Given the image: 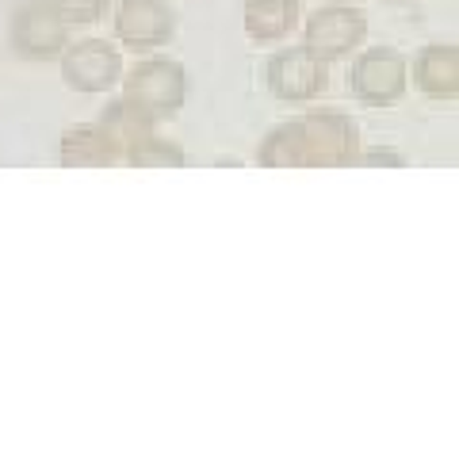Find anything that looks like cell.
Here are the masks:
<instances>
[{
    "label": "cell",
    "instance_id": "1",
    "mask_svg": "<svg viewBox=\"0 0 459 459\" xmlns=\"http://www.w3.org/2000/svg\"><path fill=\"white\" fill-rule=\"evenodd\" d=\"M360 157V126L341 111H303L272 131L256 161L264 169H344Z\"/></svg>",
    "mask_w": 459,
    "mask_h": 459
},
{
    "label": "cell",
    "instance_id": "2",
    "mask_svg": "<svg viewBox=\"0 0 459 459\" xmlns=\"http://www.w3.org/2000/svg\"><path fill=\"white\" fill-rule=\"evenodd\" d=\"M123 96L153 119H172L188 100V74L172 57H146L123 77Z\"/></svg>",
    "mask_w": 459,
    "mask_h": 459
},
{
    "label": "cell",
    "instance_id": "3",
    "mask_svg": "<svg viewBox=\"0 0 459 459\" xmlns=\"http://www.w3.org/2000/svg\"><path fill=\"white\" fill-rule=\"evenodd\" d=\"M406 84H410V62L402 57L394 47H371L352 62V74H349V89L360 104L371 108H386V104H398L406 96Z\"/></svg>",
    "mask_w": 459,
    "mask_h": 459
},
{
    "label": "cell",
    "instance_id": "4",
    "mask_svg": "<svg viewBox=\"0 0 459 459\" xmlns=\"http://www.w3.org/2000/svg\"><path fill=\"white\" fill-rule=\"evenodd\" d=\"M57 57H62V81L74 92L100 96L123 81V54H119V47H111L108 39L65 42V50Z\"/></svg>",
    "mask_w": 459,
    "mask_h": 459
},
{
    "label": "cell",
    "instance_id": "5",
    "mask_svg": "<svg viewBox=\"0 0 459 459\" xmlns=\"http://www.w3.org/2000/svg\"><path fill=\"white\" fill-rule=\"evenodd\" d=\"M264 84L283 104H310V100H318L325 92L329 74L322 57H314L307 47H287L268 57Z\"/></svg>",
    "mask_w": 459,
    "mask_h": 459
},
{
    "label": "cell",
    "instance_id": "6",
    "mask_svg": "<svg viewBox=\"0 0 459 459\" xmlns=\"http://www.w3.org/2000/svg\"><path fill=\"white\" fill-rule=\"evenodd\" d=\"M364 39H368V16L360 8H349V4L318 8L303 27V47L314 57H322L325 65L349 57Z\"/></svg>",
    "mask_w": 459,
    "mask_h": 459
},
{
    "label": "cell",
    "instance_id": "7",
    "mask_svg": "<svg viewBox=\"0 0 459 459\" xmlns=\"http://www.w3.org/2000/svg\"><path fill=\"white\" fill-rule=\"evenodd\" d=\"M8 35H12V50L20 57H27V62H50V57L65 50L69 23L50 0H31V4L16 8Z\"/></svg>",
    "mask_w": 459,
    "mask_h": 459
},
{
    "label": "cell",
    "instance_id": "8",
    "mask_svg": "<svg viewBox=\"0 0 459 459\" xmlns=\"http://www.w3.org/2000/svg\"><path fill=\"white\" fill-rule=\"evenodd\" d=\"M177 35V12L165 0H119L115 8V39L134 54H150Z\"/></svg>",
    "mask_w": 459,
    "mask_h": 459
},
{
    "label": "cell",
    "instance_id": "9",
    "mask_svg": "<svg viewBox=\"0 0 459 459\" xmlns=\"http://www.w3.org/2000/svg\"><path fill=\"white\" fill-rule=\"evenodd\" d=\"M119 142H115L100 123H81L69 126L57 146V161L65 169H108L111 161H119Z\"/></svg>",
    "mask_w": 459,
    "mask_h": 459
},
{
    "label": "cell",
    "instance_id": "10",
    "mask_svg": "<svg viewBox=\"0 0 459 459\" xmlns=\"http://www.w3.org/2000/svg\"><path fill=\"white\" fill-rule=\"evenodd\" d=\"M413 81L433 100H455L459 96V50L452 42H433L413 57Z\"/></svg>",
    "mask_w": 459,
    "mask_h": 459
},
{
    "label": "cell",
    "instance_id": "11",
    "mask_svg": "<svg viewBox=\"0 0 459 459\" xmlns=\"http://www.w3.org/2000/svg\"><path fill=\"white\" fill-rule=\"evenodd\" d=\"M299 0H246V35L253 42H280L295 31Z\"/></svg>",
    "mask_w": 459,
    "mask_h": 459
},
{
    "label": "cell",
    "instance_id": "12",
    "mask_svg": "<svg viewBox=\"0 0 459 459\" xmlns=\"http://www.w3.org/2000/svg\"><path fill=\"white\" fill-rule=\"evenodd\" d=\"M100 126L119 142V153H126L134 146V142H142V138H150V134H157L153 126H157V119L153 115H146L138 104H131V100H111V104L100 111Z\"/></svg>",
    "mask_w": 459,
    "mask_h": 459
},
{
    "label": "cell",
    "instance_id": "13",
    "mask_svg": "<svg viewBox=\"0 0 459 459\" xmlns=\"http://www.w3.org/2000/svg\"><path fill=\"white\" fill-rule=\"evenodd\" d=\"M123 157L134 169H184V150L172 146V142H165V138H157V134L134 142Z\"/></svg>",
    "mask_w": 459,
    "mask_h": 459
},
{
    "label": "cell",
    "instance_id": "14",
    "mask_svg": "<svg viewBox=\"0 0 459 459\" xmlns=\"http://www.w3.org/2000/svg\"><path fill=\"white\" fill-rule=\"evenodd\" d=\"M50 4L62 12V20L69 27H74V23H96L108 12L111 0H50Z\"/></svg>",
    "mask_w": 459,
    "mask_h": 459
},
{
    "label": "cell",
    "instance_id": "15",
    "mask_svg": "<svg viewBox=\"0 0 459 459\" xmlns=\"http://www.w3.org/2000/svg\"><path fill=\"white\" fill-rule=\"evenodd\" d=\"M356 165H391V169H402V157L391 153V150H371V153H360Z\"/></svg>",
    "mask_w": 459,
    "mask_h": 459
},
{
    "label": "cell",
    "instance_id": "16",
    "mask_svg": "<svg viewBox=\"0 0 459 459\" xmlns=\"http://www.w3.org/2000/svg\"><path fill=\"white\" fill-rule=\"evenodd\" d=\"M386 4H413V0H386Z\"/></svg>",
    "mask_w": 459,
    "mask_h": 459
}]
</instances>
